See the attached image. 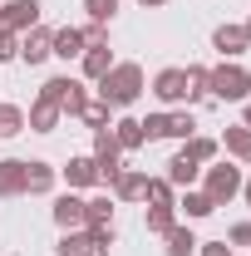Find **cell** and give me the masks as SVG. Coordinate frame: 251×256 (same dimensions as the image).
<instances>
[{
	"label": "cell",
	"mask_w": 251,
	"mask_h": 256,
	"mask_svg": "<svg viewBox=\"0 0 251 256\" xmlns=\"http://www.w3.org/2000/svg\"><path fill=\"white\" fill-rule=\"evenodd\" d=\"M182 153H192V158H197V162H212V158H217V138H197V133H192V138H188V148H182Z\"/></svg>",
	"instance_id": "obj_30"
},
{
	"label": "cell",
	"mask_w": 251,
	"mask_h": 256,
	"mask_svg": "<svg viewBox=\"0 0 251 256\" xmlns=\"http://www.w3.org/2000/svg\"><path fill=\"white\" fill-rule=\"evenodd\" d=\"M84 10H89V20L108 25V20H114V10H118V0H84Z\"/></svg>",
	"instance_id": "obj_32"
},
{
	"label": "cell",
	"mask_w": 251,
	"mask_h": 256,
	"mask_svg": "<svg viewBox=\"0 0 251 256\" xmlns=\"http://www.w3.org/2000/svg\"><path fill=\"white\" fill-rule=\"evenodd\" d=\"M143 124V138L153 143V138H162V128H168V114H153V118H138Z\"/></svg>",
	"instance_id": "obj_35"
},
{
	"label": "cell",
	"mask_w": 251,
	"mask_h": 256,
	"mask_svg": "<svg viewBox=\"0 0 251 256\" xmlns=\"http://www.w3.org/2000/svg\"><path fill=\"white\" fill-rule=\"evenodd\" d=\"M50 188H54V168L50 162H25V192L40 197V192H50Z\"/></svg>",
	"instance_id": "obj_17"
},
{
	"label": "cell",
	"mask_w": 251,
	"mask_h": 256,
	"mask_svg": "<svg viewBox=\"0 0 251 256\" xmlns=\"http://www.w3.org/2000/svg\"><path fill=\"white\" fill-rule=\"evenodd\" d=\"M138 94H143V69H138V64H114V69L98 79V98H104L108 108H128Z\"/></svg>",
	"instance_id": "obj_1"
},
{
	"label": "cell",
	"mask_w": 251,
	"mask_h": 256,
	"mask_svg": "<svg viewBox=\"0 0 251 256\" xmlns=\"http://www.w3.org/2000/svg\"><path fill=\"white\" fill-rule=\"evenodd\" d=\"M148 192V172H118L114 178V197H124V202H138Z\"/></svg>",
	"instance_id": "obj_15"
},
{
	"label": "cell",
	"mask_w": 251,
	"mask_h": 256,
	"mask_svg": "<svg viewBox=\"0 0 251 256\" xmlns=\"http://www.w3.org/2000/svg\"><path fill=\"white\" fill-rule=\"evenodd\" d=\"M246 30H242V25H222L217 34H212V50H222V54H226V60H236V54H246Z\"/></svg>",
	"instance_id": "obj_8"
},
{
	"label": "cell",
	"mask_w": 251,
	"mask_h": 256,
	"mask_svg": "<svg viewBox=\"0 0 251 256\" xmlns=\"http://www.w3.org/2000/svg\"><path fill=\"white\" fill-rule=\"evenodd\" d=\"M84 104H89V98H84V84H79V79H69V89H64V98H60V114L79 118V114H84Z\"/></svg>",
	"instance_id": "obj_23"
},
{
	"label": "cell",
	"mask_w": 251,
	"mask_h": 256,
	"mask_svg": "<svg viewBox=\"0 0 251 256\" xmlns=\"http://www.w3.org/2000/svg\"><path fill=\"white\" fill-rule=\"evenodd\" d=\"M222 143H226V153H236L242 162H251V128H246V124H242V128H226V138H222Z\"/></svg>",
	"instance_id": "obj_21"
},
{
	"label": "cell",
	"mask_w": 251,
	"mask_h": 256,
	"mask_svg": "<svg viewBox=\"0 0 251 256\" xmlns=\"http://www.w3.org/2000/svg\"><path fill=\"white\" fill-rule=\"evenodd\" d=\"M50 54H60V60L84 54V34H79V30H54V40H50Z\"/></svg>",
	"instance_id": "obj_16"
},
{
	"label": "cell",
	"mask_w": 251,
	"mask_h": 256,
	"mask_svg": "<svg viewBox=\"0 0 251 256\" xmlns=\"http://www.w3.org/2000/svg\"><path fill=\"white\" fill-rule=\"evenodd\" d=\"M54 252H60V256H98V252H94V242H89V232H84V226H79V232H64V236H60V246H54Z\"/></svg>",
	"instance_id": "obj_18"
},
{
	"label": "cell",
	"mask_w": 251,
	"mask_h": 256,
	"mask_svg": "<svg viewBox=\"0 0 251 256\" xmlns=\"http://www.w3.org/2000/svg\"><path fill=\"white\" fill-rule=\"evenodd\" d=\"M108 114H114V108H108V104L98 98V104H84V114H79V118H84V124L98 133V128H108Z\"/></svg>",
	"instance_id": "obj_31"
},
{
	"label": "cell",
	"mask_w": 251,
	"mask_h": 256,
	"mask_svg": "<svg viewBox=\"0 0 251 256\" xmlns=\"http://www.w3.org/2000/svg\"><path fill=\"white\" fill-rule=\"evenodd\" d=\"M20 60V40H15V30H0V64Z\"/></svg>",
	"instance_id": "obj_33"
},
{
	"label": "cell",
	"mask_w": 251,
	"mask_h": 256,
	"mask_svg": "<svg viewBox=\"0 0 251 256\" xmlns=\"http://www.w3.org/2000/svg\"><path fill=\"white\" fill-rule=\"evenodd\" d=\"M64 114H60V104H50V98H34L30 104V118L25 124L34 128V133H54V124H60Z\"/></svg>",
	"instance_id": "obj_11"
},
{
	"label": "cell",
	"mask_w": 251,
	"mask_h": 256,
	"mask_svg": "<svg viewBox=\"0 0 251 256\" xmlns=\"http://www.w3.org/2000/svg\"><path fill=\"white\" fill-rule=\"evenodd\" d=\"M50 40H54V30H40V25H34V30L20 40V60H25V64L50 60Z\"/></svg>",
	"instance_id": "obj_10"
},
{
	"label": "cell",
	"mask_w": 251,
	"mask_h": 256,
	"mask_svg": "<svg viewBox=\"0 0 251 256\" xmlns=\"http://www.w3.org/2000/svg\"><path fill=\"white\" fill-rule=\"evenodd\" d=\"M94 162H98V182H114L124 172V153H118L108 128H98V138H94Z\"/></svg>",
	"instance_id": "obj_4"
},
{
	"label": "cell",
	"mask_w": 251,
	"mask_h": 256,
	"mask_svg": "<svg viewBox=\"0 0 251 256\" xmlns=\"http://www.w3.org/2000/svg\"><path fill=\"white\" fill-rule=\"evenodd\" d=\"M172 207H182V212H188V222H197V217H212V212H217L207 192H192V188L182 192V202H172Z\"/></svg>",
	"instance_id": "obj_20"
},
{
	"label": "cell",
	"mask_w": 251,
	"mask_h": 256,
	"mask_svg": "<svg viewBox=\"0 0 251 256\" xmlns=\"http://www.w3.org/2000/svg\"><path fill=\"white\" fill-rule=\"evenodd\" d=\"M64 178H69V188H94L98 182V162L94 158H69Z\"/></svg>",
	"instance_id": "obj_14"
},
{
	"label": "cell",
	"mask_w": 251,
	"mask_h": 256,
	"mask_svg": "<svg viewBox=\"0 0 251 256\" xmlns=\"http://www.w3.org/2000/svg\"><path fill=\"white\" fill-rule=\"evenodd\" d=\"M79 34H84V50H98V44H108V25H98V20L89 25V30H79Z\"/></svg>",
	"instance_id": "obj_34"
},
{
	"label": "cell",
	"mask_w": 251,
	"mask_h": 256,
	"mask_svg": "<svg viewBox=\"0 0 251 256\" xmlns=\"http://www.w3.org/2000/svg\"><path fill=\"white\" fill-rule=\"evenodd\" d=\"M15 133H25V114L15 104H0V138H15Z\"/></svg>",
	"instance_id": "obj_24"
},
{
	"label": "cell",
	"mask_w": 251,
	"mask_h": 256,
	"mask_svg": "<svg viewBox=\"0 0 251 256\" xmlns=\"http://www.w3.org/2000/svg\"><path fill=\"white\" fill-rule=\"evenodd\" d=\"M84 212H89V202L74 197V192H64L60 202H54V222H60L64 232H79V226H84Z\"/></svg>",
	"instance_id": "obj_7"
},
{
	"label": "cell",
	"mask_w": 251,
	"mask_h": 256,
	"mask_svg": "<svg viewBox=\"0 0 251 256\" xmlns=\"http://www.w3.org/2000/svg\"><path fill=\"white\" fill-rule=\"evenodd\" d=\"M207 94L226 98V104H246L251 94V74L242 69V64H222V69H212V89Z\"/></svg>",
	"instance_id": "obj_2"
},
{
	"label": "cell",
	"mask_w": 251,
	"mask_h": 256,
	"mask_svg": "<svg viewBox=\"0 0 251 256\" xmlns=\"http://www.w3.org/2000/svg\"><path fill=\"white\" fill-rule=\"evenodd\" d=\"M192 252H197L192 226H172V232H168V256H192Z\"/></svg>",
	"instance_id": "obj_22"
},
{
	"label": "cell",
	"mask_w": 251,
	"mask_h": 256,
	"mask_svg": "<svg viewBox=\"0 0 251 256\" xmlns=\"http://www.w3.org/2000/svg\"><path fill=\"white\" fill-rule=\"evenodd\" d=\"M192 128H197V118H192L188 108H182V114H168V128H162V138H192Z\"/></svg>",
	"instance_id": "obj_25"
},
{
	"label": "cell",
	"mask_w": 251,
	"mask_h": 256,
	"mask_svg": "<svg viewBox=\"0 0 251 256\" xmlns=\"http://www.w3.org/2000/svg\"><path fill=\"white\" fill-rule=\"evenodd\" d=\"M20 192H25V162L5 158L0 162V197H20Z\"/></svg>",
	"instance_id": "obj_13"
},
{
	"label": "cell",
	"mask_w": 251,
	"mask_h": 256,
	"mask_svg": "<svg viewBox=\"0 0 251 256\" xmlns=\"http://www.w3.org/2000/svg\"><path fill=\"white\" fill-rule=\"evenodd\" d=\"M242 30H246V40H251V20H246V25H242Z\"/></svg>",
	"instance_id": "obj_41"
},
{
	"label": "cell",
	"mask_w": 251,
	"mask_h": 256,
	"mask_svg": "<svg viewBox=\"0 0 251 256\" xmlns=\"http://www.w3.org/2000/svg\"><path fill=\"white\" fill-rule=\"evenodd\" d=\"M108 69H114V54H108V44H98V50H84V79H94V84H98Z\"/></svg>",
	"instance_id": "obj_19"
},
{
	"label": "cell",
	"mask_w": 251,
	"mask_h": 256,
	"mask_svg": "<svg viewBox=\"0 0 251 256\" xmlns=\"http://www.w3.org/2000/svg\"><path fill=\"white\" fill-rule=\"evenodd\" d=\"M153 207H172V182L168 178H148V192H143Z\"/></svg>",
	"instance_id": "obj_29"
},
{
	"label": "cell",
	"mask_w": 251,
	"mask_h": 256,
	"mask_svg": "<svg viewBox=\"0 0 251 256\" xmlns=\"http://www.w3.org/2000/svg\"><path fill=\"white\" fill-rule=\"evenodd\" d=\"M226 242H232V246H251V222H236L226 232Z\"/></svg>",
	"instance_id": "obj_36"
},
{
	"label": "cell",
	"mask_w": 251,
	"mask_h": 256,
	"mask_svg": "<svg viewBox=\"0 0 251 256\" xmlns=\"http://www.w3.org/2000/svg\"><path fill=\"white\" fill-rule=\"evenodd\" d=\"M246 128H251V98H246Z\"/></svg>",
	"instance_id": "obj_40"
},
{
	"label": "cell",
	"mask_w": 251,
	"mask_h": 256,
	"mask_svg": "<svg viewBox=\"0 0 251 256\" xmlns=\"http://www.w3.org/2000/svg\"><path fill=\"white\" fill-rule=\"evenodd\" d=\"M138 5H148V10H158V5H168V0H138Z\"/></svg>",
	"instance_id": "obj_39"
},
{
	"label": "cell",
	"mask_w": 251,
	"mask_h": 256,
	"mask_svg": "<svg viewBox=\"0 0 251 256\" xmlns=\"http://www.w3.org/2000/svg\"><path fill=\"white\" fill-rule=\"evenodd\" d=\"M197 246H202V256H232L226 242H197Z\"/></svg>",
	"instance_id": "obj_37"
},
{
	"label": "cell",
	"mask_w": 251,
	"mask_h": 256,
	"mask_svg": "<svg viewBox=\"0 0 251 256\" xmlns=\"http://www.w3.org/2000/svg\"><path fill=\"white\" fill-rule=\"evenodd\" d=\"M172 226H178V212H172V207H148V232L168 236Z\"/></svg>",
	"instance_id": "obj_27"
},
{
	"label": "cell",
	"mask_w": 251,
	"mask_h": 256,
	"mask_svg": "<svg viewBox=\"0 0 251 256\" xmlns=\"http://www.w3.org/2000/svg\"><path fill=\"white\" fill-rule=\"evenodd\" d=\"M114 133V143H118V153H133V148H143L148 138H143V124L138 118H118V124L108 128Z\"/></svg>",
	"instance_id": "obj_12"
},
{
	"label": "cell",
	"mask_w": 251,
	"mask_h": 256,
	"mask_svg": "<svg viewBox=\"0 0 251 256\" xmlns=\"http://www.w3.org/2000/svg\"><path fill=\"white\" fill-rule=\"evenodd\" d=\"M197 178H202V162L192 158V153H178V158L168 162V182L172 188H192Z\"/></svg>",
	"instance_id": "obj_9"
},
{
	"label": "cell",
	"mask_w": 251,
	"mask_h": 256,
	"mask_svg": "<svg viewBox=\"0 0 251 256\" xmlns=\"http://www.w3.org/2000/svg\"><path fill=\"white\" fill-rule=\"evenodd\" d=\"M242 197H246V207H251V178H246V182H242Z\"/></svg>",
	"instance_id": "obj_38"
},
{
	"label": "cell",
	"mask_w": 251,
	"mask_h": 256,
	"mask_svg": "<svg viewBox=\"0 0 251 256\" xmlns=\"http://www.w3.org/2000/svg\"><path fill=\"white\" fill-rule=\"evenodd\" d=\"M40 25V0H10L5 10H0V30H34Z\"/></svg>",
	"instance_id": "obj_5"
},
{
	"label": "cell",
	"mask_w": 251,
	"mask_h": 256,
	"mask_svg": "<svg viewBox=\"0 0 251 256\" xmlns=\"http://www.w3.org/2000/svg\"><path fill=\"white\" fill-rule=\"evenodd\" d=\"M242 168H232V162H217V168H207V197H212V207H226L236 192H242Z\"/></svg>",
	"instance_id": "obj_3"
},
{
	"label": "cell",
	"mask_w": 251,
	"mask_h": 256,
	"mask_svg": "<svg viewBox=\"0 0 251 256\" xmlns=\"http://www.w3.org/2000/svg\"><path fill=\"white\" fill-rule=\"evenodd\" d=\"M108 222H114V202L108 197H94L89 212H84V226H108Z\"/></svg>",
	"instance_id": "obj_26"
},
{
	"label": "cell",
	"mask_w": 251,
	"mask_h": 256,
	"mask_svg": "<svg viewBox=\"0 0 251 256\" xmlns=\"http://www.w3.org/2000/svg\"><path fill=\"white\" fill-rule=\"evenodd\" d=\"M207 89H212V69H188V98H207Z\"/></svg>",
	"instance_id": "obj_28"
},
{
	"label": "cell",
	"mask_w": 251,
	"mask_h": 256,
	"mask_svg": "<svg viewBox=\"0 0 251 256\" xmlns=\"http://www.w3.org/2000/svg\"><path fill=\"white\" fill-rule=\"evenodd\" d=\"M153 94L162 104H188V69H162L153 79Z\"/></svg>",
	"instance_id": "obj_6"
}]
</instances>
